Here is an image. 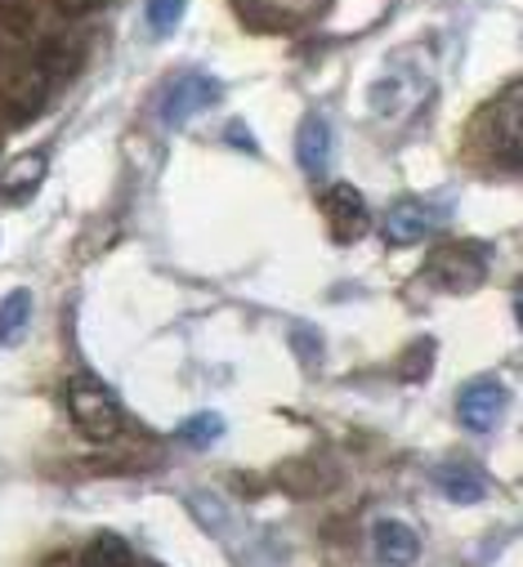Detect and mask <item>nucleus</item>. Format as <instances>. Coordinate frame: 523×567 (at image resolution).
I'll return each mask as SVG.
<instances>
[{
	"instance_id": "nucleus-19",
	"label": "nucleus",
	"mask_w": 523,
	"mask_h": 567,
	"mask_svg": "<svg viewBox=\"0 0 523 567\" xmlns=\"http://www.w3.org/2000/svg\"><path fill=\"white\" fill-rule=\"evenodd\" d=\"M45 567H72V558H50Z\"/></svg>"
},
{
	"instance_id": "nucleus-18",
	"label": "nucleus",
	"mask_w": 523,
	"mask_h": 567,
	"mask_svg": "<svg viewBox=\"0 0 523 567\" xmlns=\"http://www.w3.org/2000/svg\"><path fill=\"white\" fill-rule=\"evenodd\" d=\"M228 138H233V144H237V148L255 153V144H250V134H246V125H237V121H233V125H228Z\"/></svg>"
},
{
	"instance_id": "nucleus-13",
	"label": "nucleus",
	"mask_w": 523,
	"mask_h": 567,
	"mask_svg": "<svg viewBox=\"0 0 523 567\" xmlns=\"http://www.w3.org/2000/svg\"><path fill=\"white\" fill-rule=\"evenodd\" d=\"M492 121L501 125V148L514 162V153H519V85H505L501 103L492 107Z\"/></svg>"
},
{
	"instance_id": "nucleus-10",
	"label": "nucleus",
	"mask_w": 523,
	"mask_h": 567,
	"mask_svg": "<svg viewBox=\"0 0 523 567\" xmlns=\"http://www.w3.org/2000/svg\"><path fill=\"white\" fill-rule=\"evenodd\" d=\"M434 277L443 281V291H470L483 281V259H474L470 246H448L434 264Z\"/></svg>"
},
{
	"instance_id": "nucleus-8",
	"label": "nucleus",
	"mask_w": 523,
	"mask_h": 567,
	"mask_svg": "<svg viewBox=\"0 0 523 567\" xmlns=\"http://www.w3.org/2000/svg\"><path fill=\"white\" fill-rule=\"evenodd\" d=\"M45 179V153H23L0 171V202H28Z\"/></svg>"
},
{
	"instance_id": "nucleus-12",
	"label": "nucleus",
	"mask_w": 523,
	"mask_h": 567,
	"mask_svg": "<svg viewBox=\"0 0 523 567\" xmlns=\"http://www.w3.org/2000/svg\"><path fill=\"white\" fill-rule=\"evenodd\" d=\"M28 322H32V296L28 291H10L6 300H0V349L19 344L28 336Z\"/></svg>"
},
{
	"instance_id": "nucleus-9",
	"label": "nucleus",
	"mask_w": 523,
	"mask_h": 567,
	"mask_svg": "<svg viewBox=\"0 0 523 567\" xmlns=\"http://www.w3.org/2000/svg\"><path fill=\"white\" fill-rule=\"evenodd\" d=\"M434 483H439V492H443L448 501H457V505H479V501L488 496V478H483L474 465H465V461L439 465V470H434Z\"/></svg>"
},
{
	"instance_id": "nucleus-2",
	"label": "nucleus",
	"mask_w": 523,
	"mask_h": 567,
	"mask_svg": "<svg viewBox=\"0 0 523 567\" xmlns=\"http://www.w3.org/2000/svg\"><path fill=\"white\" fill-rule=\"evenodd\" d=\"M50 94V72L41 68V59H14L0 72V103L14 116H32Z\"/></svg>"
},
{
	"instance_id": "nucleus-7",
	"label": "nucleus",
	"mask_w": 523,
	"mask_h": 567,
	"mask_svg": "<svg viewBox=\"0 0 523 567\" xmlns=\"http://www.w3.org/2000/svg\"><path fill=\"white\" fill-rule=\"evenodd\" d=\"M371 536H376V554H380L389 567H408V563H417V554H421V536H417L408 523H399V518H380Z\"/></svg>"
},
{
	"instance_id": "nucleus-15",
	"label": "nucleus",
	"mask_w": 523,
	"mask_h": 567,
	"mask_svg": "<svg viewBox=\"0 0 523 567\" xmlns=\"http://www.w3.org/2000/svg\"><path fill=\"white\" fill-rule=\"evenodd\" d=\"M81 567H130V545H125L121 536L103 532V536H94V540H90V549H85Z\"/></svg>"
},
{
	"instance_id": "nucleus-5",
	"label": "nucleus",
	"mask_w": 523,
	"mask_h": 567,
	"mask_svg": "<svg viewBox=\"0 0 523 567\" xmlns=\"http://www.w3.org/2000/svg\"><path fill=\"white\" fill-rule=\"evenodd\" d=\"M322 215H327V228H331L336 241H358L371 228L367 202H362V193L353 184H331L322 193Z\"/></svg>"
},
{
	"instance_id": "nucleus-3",
	"label": "nucleus",
	"mask_w": 523,
	"mask_h": 567,
	"mask_svg": "<svg viewBox=\"0 0 523 567\" xmlns=\"http://www.w3.org/2000/svg\"><path fill=\"white\" fill-rule=\"evenodd\" d=\"M219 99V81L215 76H206V72H184V76H175L171 85H166V94H162V121L166 125H188L202 107H211Z\"/></svg>"
},
{
	"instance_id": "nucleus-6",
	"label": "nucleus",
	"mask_w": 523,
	"mask_h": 567,
	"mask_svg": "<svg viewBox=\"0 0 523 567\" xmlns=\"http://www.w3.org/2000/svg\"><path fill=\"white\" fill-rule=\"evenodd\" d=\"M296 157H300V171H305L309 179H322V175H327V166H331V125H327V116L309 112V116L300 121Z\"/></svg>"
},
{
	"instance_id": "nucleus-16",
	"label": "nucleus",
	"mask_w": 523,
	"mask_h": 567,
	"mask_svg": "<svg viewBox=\"0 0 523 567\" xmlns=\"http://www.w3.org/2000/svg\"><path fill=\"white\" fill-rule=\"evenodd\" d=\"M184 10H188V0H144V19H148L153 37H171L180 28Z\"/></svg>"
},
{
	"instance_id": "nucleus-14",
	"label": "nucleus",
	"mask_w": 523,
	"mask_h": 567,
	"mask_svg": "<svg viewBox=\"0 0 523 567\" xmlns=\"http://www.w3.org/2000/svg\"><path fill=\"white\" fill-rule=\"evenodd\" d=\"M175 434H180V443H188V447H215V443L224 439V415H215V411L188 415Z\"/></svg>"
},
{
	"instance_id": "nucleus-11",
	"label": "nucleus",
	"mask_w": 523,
	"mask_h": 567,
	"mask_svg": "<svg viewBox=\"0 0 523 567\" xmlns=\"http://www.w3.org/2000/svg\"><path fill=\"white\" fill-rule=\"evenodd\" d=\"M430 233V210L421 202H399V206H389L384 210V241H394V246H412Z\"/></svg>"
},
{
	"instance_id": "nucleus-17",
	"label": "nucleus",
	"mask_w": 523,
	"mask_h": 567,
	"mask_svg": "<svg viewBox=\"0 0 523 567\" xmlns=\"http://www.w3.org/2000/svg\"><path fill=\"white\" fill-rule=\"evenodd\" d=\"M59 6V14H68V19H85V14H99L107 0H54Z\"/></svg>"
},
{
	"instance_id": "nucleus-4",
	"label": "nucleus",
	"mask_w": 523,
	"mask_h": 567,
	"mask_svg": "<svg viewBox=\"0 0 523 567\" xmlns=\"http://www.w3.org/2000/svg\"><path fill=\"white\" fill-rule=\"evenodd\" d=\"M501 411H505V384L492 380V375L470 380L461 389V398H457V415H461L465 430H474V434H488L492 424L501 420Z\"/></svg>"
},
{
	"instance_id": "nucleus-1",
	"label": "nucleus",
	"mask_w": 523,
	"mask_h": 567,
	"mask_svg": "<svg viewBox=\"0 0 523 567\" xmlns=\"http://www.w3.org/2000/svg\"><path fill=\"white\" fill-rule=\"evenodd\" d=\"M68 411L76 420V430L94 443H112L121 434V406L99 375H72L68 380Z\"/></svg>"
}]
</instances>
